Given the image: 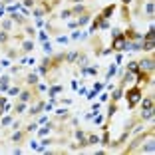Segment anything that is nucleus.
I'll return each mask as SVG.
<instances>
[{
	"label": "nucleus",
	"instance_id": "obj_3",
	"mask_svg": "<svg viewBox=\"0 0 155 155\" xmlns=\"http://www.w3.org/2000/svg\"><path fill=\"white\" fill-rule=\"evenodd\" d=\"M153 40H155V34H153V28L149 30L145 36H143V50H147V52H151L155 48V44H153Z\"/></svg>",
	"mask_w": 155,
	"mask_h": 155
},
{
	"label": "nucleus",
	"instance_id": "obj_5",
	"mask_svg": "<svg viewBox=\"0 0 155 155\" xmlns=\"http://www.w3.org/2000/svg\"><path fill=\"white\" fill-rule=\"evenodd\" d=\"M141 106H143V109H153V98H145Z\"/></svg>",
	"mask_w": 155,
	"mask_h": 155
},
{
	"label": "nucleus",
	"instance_id": "obj_9",
	"mask_svg": "<svg viewBox=\"0 0 155 155\" xmlns=\"http://www.w3.org/2000/svg\"><path fill=\"white\" fill-rule=\"evenodd\" d=\"M119 98H122V88H119V90H117V92L114 94V101H117Z\"/></svg>",
	"mask_w": 155,
	"mask_h": 155
},
{
	"label": "nucleus",
	"instance_id": "obj_15",
	"mask_svg": "<svg viewBox=\"0 0 155 155\" xmlns=\"http://www.w3.org/2000/svg\"><path fill=\"white\" fill-rule=\"evenodd\" d=\"M72 2H78V0H72Z\"/></svg>",
	"mask_w": 155,
	"mask_h": 155
},
{
	"label": "nucleus",
	"instance_id": "obj_4",
	"mask_svg": "<svg viewBox=\"0 0 155 155\" xmlns=\"http://www.w3.org/2000/svg\"><path fill=\"white\" fill-rule=\"evenodd\" d=\"M137 64H139V70H149V72L153 70V60L151 58L149 60H143V62H137Z\"/></svg>",
	"mask_w": 155,
	"mask_h": 155
},
{
	"label": "nucleus",
	"instance_id": "obj_1",
	"mask_svg": "<svg viewBox=\"0 0 155 155\" xmlns=\"http://www.w3.org/2000/svg\"><path fill=\"white\" fill-rule=\"evenodd\" d=\"M143 95H141V88L137 86V88H131V90H127V106L129 108H135V103L141 100Z\"/></svg>",
	"mask_w": 155,
	"mask_h": 155
},
{
	"label": "nucleus",
	"instance_id": "obj_6",
	"mask_svg": "<svg viewBox=\"0 0 155 155\" xmlns=\"http://www.w3.org/2000/svg\"><path fill=\"white\" fill-rule=\"evenodd\" d=\"M114 10H115V8H114V6H108V8H106V10H103V12H101V14H100V16H101V18H108L109 14H114Z\"/></svg>",
	"mask_w": 155,
	"mask_h": 155
},
{
	"label": "nucleus",
	"instance_id": "obj_10",
	"mask_svg": "<svg viewBox=\"0 0 155 155\" xmlns=\"http://www.w3.org/2000/svg\"><path fill=\"white\" fill-rule=\"evenodd\" d=\"M20 100H22V101H28V100H30V94H28V92H24V94L20 95Z\"/></svg>",
	"mask_w": 155,
	"mask_h": 155
},
{
	"label": "nucleus",
	"instance_id": "obj_11",
	"mask_svg": "<svg viewBox=\"0 0 155 155\" xmlns=\"http://www.w3.org/2000/svg\"><path fill=\"white\" fill-rule=\"evenodd\" d=\"M12 139H14V141H20V139H22V133H20V131H16Z\"/></svg>",
	"mask_w": 155,
	"mask_h": 155
},
{
	"label": "nucleus",
	"instance_id": "obj_8",
	"mask_svg": "<svg viewBox=\"0 0 155 155\" xmlns=\"http://www.w3.org/2000/svg\"><path fill=\"white\" fill-rule=\"evenodd\" d=\"M22 46H24V52H30V50H32V42H24V44H22Z\"/></svg>",
	"mask_w": 155,
	"mask_h": 155
},
{
	"label": "nucleus",
	"instance_id": "obj_13",
	"mask_svg": "<svg viewBox=\"0 0 155 155\" xmlns=\"http://www.w3.org/2000/svg\"><path fill=\"white\" fill-rule=\"evenodd\" d=\"M44 50H46V54H50V52H52V48H50V44H48V42L44 44Z\"/></svg>",
	"mask_w": 155,
	"mask_h": 155
},
{
	"label": "nucleus",
	"instance_id": "obj_12",
	"mask_svg": "<svg viewBox=\"0 0 155 155\" xmlns=\"http://www.w3.org/2000/svg\"><path fill=\"white\" fill-rule=\"evenodd\" d=\"M36 82H38L36 76H28V84H36Z\"/></svg>",
	"mask_w": 155,
	"mask_h": 155
},
{
	"label": "nucleus",
	"instance_id": "obj_7",
	"mask_svg": "<svg viewBox=\"0 0 155 155\" xmlns=\"http://www.w3.org/2000/svg\"><path fill=\"white\" fill-rule=\"evenodd\" d=\"M10 18H12V20H14V22H24V18H22L20 14H16V12H14V14H12V16H10Z\"/></svg>",
	"mask_w": 155,
	"mask_h": 155
},
{
	"label": "nucleus",
	"instance_id": "obj_2",
	"mask_svg": "<svg viewBox=\"0 0 155 155\" xmlns=\"http://www.w3.org/2000/svg\"><path fill=\"white\" fill-rule=\"evenodd\" d=\"M127 46H129L127 38H125L123 34H115V38H114V44H111V48H114L115 52H122V50H125Z\"/></svg>",
	"mask_w": 155,
	"mask_h": 155
},
{
	"label": "nucleus",
	"instance_id": "obj_14",
	"mask_svg": "<svg viewBox=\"0 0 155 155\" xmlns=\"http://www.w3.org/2000/svg\"><path fill=\"white\" fill-rule=\"evenodd\" d=\"M123 2H125V4H127V2H129V0H123Z\"/></svg>",
	"mask_w": 155,
	"mask_h": 155
}]
</instances>
